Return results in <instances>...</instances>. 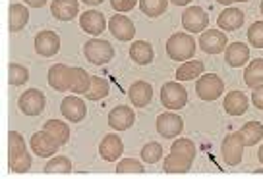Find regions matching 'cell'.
Masks as SVG:
<instances>
[{"label": "cell", "mask_w": 263, "mask_h": 179, "mask_svg": "<svg viewBox=\"0 0 263 179\" xmlns=\"http://www.w3.org/2000/svg\"><path fill=\"white\" fill-rule=\"evenodd\" d=\"M166 54L171 60L186 62L196 54V41L188 33H174L166 41Z\"/></svg>", "instance_id": "6da1fadb"}, {"label": "cell", "mask_w": 263, "mask_h": 179, "mask_svg": "<svg viewBox=\"0 0 263 179\" xmlns=\"http://www.w3.org/2000/svg\"><path fill=\"white\" fill-rule=\"evenodd\" d=\"M161 102L166 110H180L188 104V91L180 81L164 83L161 89Z\"/></svg>", "instance_id": "7a4b0ae2"}, {"label": "cell", "mask_w": 263, "mask_h": 179, "mask_svg": "<svg viewBox=\"0 0 263 179\" xmlns=\"http://www.w3.org/2000/svg\"><path fill=\"white\" fill-rule=\"evenodd\" d=\"M196 93L197 97L205 102H213L224 93V81L217 74H203L201 79L197 77L196 81Z\"/></svg>", "instance_id": "3957f363"}, {"label": "cell", "mask_w": 263, "mask_h": 179, "mask_svg": "<svg viewBox=\"0 0 263 179\" xmlns=\"http://www.w3.org/2000/svg\"><path fill=\"white\" fill-rule=\"evenodd\" d=\"M83 54L89 60L91 64L95 65H103L108 64L112 56H115V49L108 41H103V39H91V41L85 42L83 47Z\"/></svg>", "instance_id": "277c9868"}, {"label": "cell", "mask_w": 263, "mask_h": 179, "mask_svg": "<svg viewBox=\"0 0 263 179\" xmlns=\"http://www.w3.org/2000/svg\"><path fill=\"white\" fill-rule=\"evenodd\" d=\"M244 141L240 137L238 131H232L227 137L222 139L221 145V154L222 160L229 164V166H238L242 162V154H244Z\"/></svg>", "instance_id": "5b68a950"}, {"label": "cell", "mask_w": 263, "mask_h": 179, "mask_svg": "<svg viewBox=\"0 0 263 179\" xmlns=\"http://www.w3.org/2000/svg\"><path fill=\"white\" fill-rule=\"evenodd\" d=\"M47 106V98L39 89H27L17 100V108L25 116H39Z\"/></svg>", "instance_id": "8992f818"}, {"label": "cell", "mask_w": 263, "mask_h": 179, "mask_svg": "<svg viewBox=\"0 0 263 179\" xmlns=\"http://www.w3.org/2000/svg\"><path fill=\"white\" fill-rule=\"evenodd\" d=\"M182 25L190 33H203L209 25V16L199 6H188L182 14Z\"/></svg>", "instance_id": "52a82bcc"}, {"label": "cell", "mask_w": 263, "mask_h": 179, "mask_svg": "<svg viewBox=\"0 0 263 179\" xmlns=\"http://www.w3.org/2000/svg\"><path fill=\"white\" fill-rule=\"evenodd\" d=\"M31 150L35 152L37 156H43V158H47V156H52L58 152V148H60V143H58L57 139L50 135L49 131H37V133H33L31 135Z\"/></svg>", "instance_id": "ba28073f"}, {"label": "cell", "mask_w": 263, "mask_h": 179, "mask_svg": "<svg viewBox=\"0 0 263 179\" xmlns=\"http://www.w3.org/2000/svg\"><path fill=\"white\" fill-rule=\"evenodd\" d=\"M157 133L159 135H163L166 139H173V137H178L184 129V120H182L178 114H173V112H164L157 118Z\"/></svg>", "instance_id": "9c48e42d"}, {"label": "cell", "mask_w": 263, "mask_h": 179, "mask_svg": "<svg viewBox=\"0 0 263 179\" xmlns=\"http://www.w3.org/2000/svg\"><path fill=\"white\" fill-rule=\"evenodd\" d=\"M199 47L207 54H219L227 49V35L219 29H205L199 37Z\"/></svg>", "instance_id": "30bf717a"}, {"label": "cell", "mask_w": 263, "mask_h": 179, "mask_svg": "<svg viewBox=\"0 0 263 179\" xmlns=\"http://www.w3.org/2000/svg\"><path fill=\"white\" fill-rule=\"evenodd\" d=\"M35 50L37 54H41L45 58H50L58 54L60 50V37L54 31H39L35 37Z\"/></svg>", "instance_id": "8fae6325"}, {"label": "cell", "mask_w": 263, "mask_h": 179, "mask_svg": "<svg viewBox=\"0 0 263 179\" xmlns=\"http://www.w3.org/2000/svg\"><path fill=\"white\" fill-rule=\"evenodd\" d=\"M108 31L115 35L118 41H132L136 35V27L130 17H124L122 14H116L108 19Z\"/></svg>", "instance_id": "7c38bea8"}, {"label": "cell", "mask_w": 263, "mask_h": 179, "mask_svg": "<svg viewBox=\"0 0 263 179\" xmlns=\"http://www.w3.org/2000/svg\"><path fill=\"white\" fill-rule=\"evenodd\" d=\"M70 83H72V68L66 64H54L49 70V85L54 91H70Z\"/></svg>", "instance_id": "4fadbf2b"}, {"label": "cell", "mask_w": 263, "mask_h": 179, "mask_svg": "<svg viewBox=\"0 0 263 179\" xmlns=\"http://www.w3.org/2000/svg\"><path fill=\"white\" fill-rule=\"evenodd\" d=\"M136 122V114H134V110L128 108V106H116L110 110V114H108V125L116 131H126L130 129L132 125Z\"/></svg>", "instance_id": "5bb4252c"}, {"label": "cell", "mask_w": 263, "mask_h": 179, "mask_svg": "<svg viewBox=\"0 0 263 179\" xmlns=\"http://www.w3.org/2000/svg\"><path fill=\"white\" fill-rule=\"evenodd\" d=\"M124 152V143L118 135H107L99 143V154L107 162H116Z\"/></svg>", "instance_id": "9a60e30c"}, {"label": "cell", "mask_w": 263, "mask_h": 179, "mask_svg": "<svg viewBox=\"0 0 263 179\" xmlns=\"http://www.w3.org/2000/svg\"><path fill=\"white\" fill-rule=\"evenodd\" d=\"M60 112L64 116L66 120H70V122H82L85 114H87V108H85V102H83L80 97H66L62 100V104H60Z\"/></svg>", "instance_id": "2e32d148"}, {"label": "cell", "mask_w": 263, "mask_h": 179, "mask_svg": "<svg viewBox=\"0 0 263 179\" xmlns=\"http://www.w3.org/2000/svg\"><path fill=\"white\" fill-rule=\"evenodd\" d=\"M80 25L85 33H89L93 37H97L101 33L107 29V19L101 12H95V10H87L83 12L82 17H80Z\"/></svg>", "instance_id": "e0dca14e"}, {"label": "cell", "mask_w": 263, "mask_h": 179, "mask_svg": "<svg viewBox=\"0 0 263 179\" xmlns=\"http://www.w3.org/2000/svg\"><path fill=\"white\" fill-rule=\"evenodd\" d=\"M50 12L58 21H72L80 12V2L78 0H52Z\"/></svg>", "instance_id": "ac0fdd59"}, {"label": "cell", "mask_w": 263, "mask_h": 179, "mask_svg": "<svg viewBox=\"0 0 263 179\" xmlns=\"http://www.w3.org/2000/svg\"><path fill=\"white\" fill-rule=\"evenodd\" d=\"M217 24L222 31H236L244 25V12L238 8H227L221 12V16L217 17Z\"/></svg>", "instance_id": "d6986e66"}, {"label": "cell", "mask_w": 263, "mask_h": 179, "mask_svg": "<svg viewBox=\"0 0 263 179\" xmlns=\"http://www.w3.org/2000/svg\"><path fill=\"white\" fill-rule=\"evenodd\" d=\"M128 97H130L132 104L136 106V108H145L151 102V98H153V89H151L149 83L136 81L130 87V91H128Z\"/></svg>", "instance_id": "ffe728a7"}, {"label": "cell", "mask_w": 263, "mask_h": 179, "mask_svg": "<svg viewBox=\"0 0 263 179\" xmlns=\"http://www.w3.org/2000/svg\"><path fill=\"white\" fill-rule=\"evenodd\" d=\"M248 58H250V49H248V44H244V42H232V44H229L224 49V60L232 68L244 65L248 62Z\"/></svg>", "instance_id": "44dd1931"}, {"label": "cell", "mask_w": 263, "mask_h": 179, "mask_svg": "<svg viewBox=\"0 0 263 179\" xmlns=\"http://www.w3.org/2000/svg\"><path fill=\"white\" fill-rule=\"evenodd\" d=\"M192 162H194V158L171 150V154L164 158L163 168L166 173H186L192 168Z\"/></svg>", "instance_id": "7402d4cb"}, {"label": "cell", "mask_w": 263, "mask_h": 179, "mask_svg": "<svg viewBox=\"0 0 263 179\" xmlns=\"http://www.w3.org/2000/svg\"><path fill=\"white\" fill-rule=\"evenodd\" d=\"M224 110L230 116H242L248 110V97L242 91H230L229 95L224 97Z\"/></svg>", "instance_id": "603a6c76"}, {"label": "cell", "mask_w": 263, "mask_h": 179, "mask_svg": "<svg viewBox=\"0 0 263 179\" xmlns=\"http://www.w3.org/2000/svg\"><path fill=\"white\" fill-rule=\"evenodd\" d=\"M130 58L136 64L147 65L153 62L155 52H153V47H151L147 41H136V42H132V47H130Z\"/></svg>", "instance_id": "cb8c5ba5"}, {"label": "cell", "mask_w": 263, "mask_h": 179, "mask_svg": "<svg viewBox=\"0 0 263 179\" xmlns=\"http://www.w3.org/2000/svg\"><path fill=\"white\" fill-rule=\"evenodd\" d=\"M205 72V64L203 62H199V60H192L188 62L186 60V64H182L178 70H176V79L178 81H192V79H197V77H201Z\"/></svg>", "instance_id": "d4e9b609"}, {"label": "cell", "mask_w": 263, "mask_h": 179, "mask_svg": "<svg viewBox=\"0 0 263 179\" xmlns=\"http://www.w3.org/2000/svg\"><path fill=\"white\" fill-rule=\"evenodd\" d=\"M244 83L250 89H259L263 87V60L255 58L252 64H248L246 72H244Z\"/></svg>", "instance_id": "484cf974"}, {"label": "cell", "mask_w": 263, "mask_h": 179, "mask_svg": "<svg viewBox=\"0 0 263 179\" xmlns=\"http://www.w3.org/2000/svg\"><path fill=\"white\" fill-rule=\"evenodd\" d=\"M238 133L246 147H254V145H257V143L263 139V125L254 120V122L244 123V125L238 129Z\"/></svg>", "instance_id": "4316f807"}, {"label": "cell", "mask_w": 263, "mask_h": 179, "mask_svg": "<svg viewBox=\"0 0 263 179\" xmlns=\"http://www.w3.org/2000/svg\"><path fill=\"white\" fill-rule=\"evenodd\" d=\"M29 21V10L24 4H12L10 6V33L22 31Z\"/></svg>", "instance_id": "83f0119b"}, {"label": "cell", "mask_w": 263, "mask_h": 179, "mask_svg": "<svg viewBox=\"0 0 263 179\" xmlns=\"http://www.w3.org/2000/svg\"><path fill=\"white\" fill-rule=\"evenodd\" d=\"M91 89V75L83 68H72V83L70 91L74 95H85Z\"/></svg>", "instance_id": "f1b7e54d"}, {"label": "cell", "mask_w": 263, "mask_h": 179, "mask_svg": "<svg viewBox=\"0 0 263 179\" xmlns=\"http://www.w3.org/2000/svg\"><path fill=\"white\" fill-rule=\"evenodd\" d=\"M43 129L49 131L50 135L60 143V147L70 141V127L62 120H49V122L43 123Z\"/></svg>", "instance_id": "f546056e"}, {"label": "cell", "mask_w": 263, "mask_h": 179, "mask_svg": "<svg viewBox=\"0 0 263 179\" xmlns=\"http://www.w3.org/2000/svg\"><path fill=\"white\" fill-rule=\"evenodd\" d=\"M25 141L22 137V133L17 131H10L8 133V162L16 160L17 156L25 154Z\"/></svg>", "instance_id": "4dcf8cb0"}, {"label": "cell", "mask_w": 263, "mask_h": 179, "mask_svg": "<svg viewBox=\"0 0 263 179\" xmlns=\"http://www.w3.org/2000/svg\"><path fill=\"white\" fill-rule=\"evenodd\" d=\"M168 8V0H140V10L149 17H159Z\"/></svg>", "instance_id": "1f68e13d"}, {"label": "cell", "mask_w": 263, "mask_h": 179, "mask_svg": "<svg viewBox=\"0 0 263 179\" xmlns=\"http://www.w3.org/2000/svg\"><path fill=\"white\" fill-rule=\"evenodd\" d=\"M107 95H108V81L103 79V77L93 75L91 77V89L85 93V97L89 98V100H101V98H105Z\"/></svg>", "instance_id": "d6a6232c"}, {"label": "cell", "mask_w": 263, "mask_h": 179, "mask_svg": "<svg viewBox=\"0 0 263 179\" xmlns=\"http://www.w3.org/2000/svg\"><path fill=\"white\" fill-rule=\"evenodd\" d=\"M27 79H29L27 68L16 64V62H12V64L8 65V83L12 87H20V85L27 83Z\"/></svg>", "instance_id": "836d02e7"}, {"label": "cell", "mask_w": 263, "mask_h": 179, "mask_svg": "<svg viewBox=\"0 0 263 179\" xmlns=\"http://www.w3.org/2000/svg\"><path fill=\"white\" fill-rule=\"evenodd\" d=\"M70 171H72V162L66 156H54L45 166V173H70Z\"/></svg>", "instance_id": "e575fe53"}, {"label": "cell", "mask_w": 263, "mask_h": 179, "mask_svg": "<svg viewBox=\"0 0 263 179\" xmlns=\"http://www.w3.org/2000/svg\"><path fill=\"white\" fill-rule=\"evenodd\" d=\"M163 156V147L159 143H147L145 147L141 148V160L145 164H155L161 160Z\"/></svg>", "instance_id": "d590c367"}, {"label": "cell", "mask_w": 263, "mask_h": 179, "mask_svg": "<svg viewBox=\"0 0 263 179\" xmlns=\"http://www.w3.org/2000/svg\"><path fill=\"white\" fill-rule=\"evenodd\" d=\"M248 41L254 49H263V21H255L248 27Z\"/></svg>", "instance_id": "8d00e7d4"}, {"label": "cell", "mask_w": 263, "mask_h": 179, "mask_svg": "<svg viewBox=\"0 0 263 179\" xmlns=\"http://www.w3.org/2000/svg\"><path fill=\"white\" fill-rule=\"evenodd\" d=\"M171 150L173 152H180L184 156H190V158H196V145L186 137L176 139L173 143V147H171Z\"/></svg>", "instance_id": "74e56055"}, {"label": "cell", "mask_w": 263, "mask_h": 179, "mask_svg": "<svg viewBox=\"0 0 263 179\" xmlns=\"http://www.w3.org/2000/svg\"><path fill=\"white\" fill-rule=\"evenodd\" d=\"M116 171L118 173H143V164L140 160H136V158H124L118 162L116 166Z\"/></svg>", "instance_id": "f35d334b"}, {"label": "cell", "mask_w": 263, "mask_h": 179, "mask_svg": "<svg viewBox=\"0 0 263 179\" xmlns=\"http://www.w3.org/2000/svg\"><path fill=\"white\" fill-rule=\"evenodd\" d=\"M31 164H33L31 154H29V152H25V154L17 156L16 160L8 162V166H10V170L16 171V173H25V171L31 170Z\"/></svg>", "instance_id": "ab89813d"}, {"label": "cell", "mask_w": 263, "mask_h": 179, "mask_svg": "<svg viewBox=\"0 0 263 179\" xmlns=\"http://www.w3.org/2000/svg\"><path fill=\"white\" fill-rule=\"evenodd\" d=\"M136 4H138V0H110V6L116 12H130L136 8Z\"/></svg>", "instance_id": "60d3db41"}, {"label": "cell", "mask_w": 263, "mask_h": 179, "mask_svg": "<svg viewBox=\"0 0 263 179\" xmlns=\"http://www.w3.org/2000/svg\"><path fill=\"white\" fill-rule=\"evenodd\" d=\"M252 104H254L257 110H263V87L254 89V93H252Z\"/></svg>", "instance_id": "b9f144b4"}, {"label": "cell", "mask_w": 263, "mask_h": 179, "mask_svg": "<svg viewBox=\"0 0 263 179\" xmlns=\"http://www.w3.org/2000/svg\"><path fill=\"white\" fill-rule=\"evenodd\" d=\"M27 6H31V8H43L49 0H24Z\"/></svg>", "instance_id": "7bdbcfd3"}, {"label": "cell", "mask_w": 263, "mask_h": 179, "mask_svg": "<svg viewBox=\"0 0 263 179\" xmlns=\"http://www.w3.org/2000/svg\"><path fill=\"white\" fill-rule=\"evenodd\" d=\"M219 4H224V6H230L232 2H248V0H217Z\"/></svg>", "instance_id": "ee69618b"}, {"label": "cell", "mask_w": 263, "mask_h": 179, "mask_svg": "<svg viewBox=\"0 0 263 179\" xmlns=\"http://www.w3.org/2000/svg\"><path fill=\"white\" fill-rule=\"evenodd\" d=\"M82 2H85V4H89V6H97V4H103L105 0H82Z\"/></svg>", "instance_id": "f6af8a7d"}, {"label": "cell", "mask_w": 263, "mask_h": 179, "mask_svg": "<svg viewBox=\"0 0 263 179\" xmlns=\"http://www.w3.org/2000/svg\"><path fill=\"white\" fill-rule=\"evenodd\" d=\"M173 4H176V6H186V4H190L192 0H171Z\"/></svg>", "instance_id": "bcb514c9"}, {"label": "cell", "mask_w": 263, "mask_h": 179, "mask_svg": "<svg viewBox=\"0 0 263 179\" xmlns=\"http://www.w3.org/2000/svg\"><path fill=\"white\" fill-rule=\"evenodd\" d=\"M257 158H259V162L263 164V145L259 147V152H257Z\"/></svg>", "instance_id": "7dc6e473"}, {"label": "cell", "mask_w": 263, "mask_h": 179, "mask_svg": "<svg viewBox=\"0 0 263 179\" xmlns=\"http://www.w3.org/2000/svg\"><path fill=\"white\" fill-rule=\"evenodd\" d=\"M259 12H261V16H263V0H261V4H259Z\"/></svg>", "instance_id": "c3c4849f"}]
</instances>
